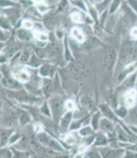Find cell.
I'll return each instance as SVG.
<instances>
[{
	"instance_id": "obj_32",
	"label": "cell",
	"mask_w": 137,
	"mask_h": 158,
	"mask_svg": "<svg viewBox=\"0 0 137 158\" xmlns=\"http://www.w3.org/2000/svg\"><path fill=\"white\" fill-rule=\"evenodd\" d=\"M21 136H22V134H21V133L15 132V131L14 130V132L12 133V134L11 135V137H10V139H9V142H8V146L11 147V145H13V144H14Z\"/></svg>"
},
{
	"instance_id": "obj_47",
	"label": "cell",
	"mask_w": 137,
	"mask_h": 158,
	"mask_svg": "<svg viewBox=\"0 0 137 158\" xmlns=\"http://www.w3.org/2000/svg\"><path fill=\"white\" fill-rule=\"evenodd\" d=\"M71 17H72V20L74 21V22H78V23H79V22L82 21V16H81V15L79 14V13H78V12L73 13Z\"/></svg>"
},
{
	"instance_id": "obj_6",
	"label": "cell",
	"mask_w": 137,
	"mask_h": 158,
	"mask_svg": "<svg viewBox=\"0 0 137 158\" xmlns=\"http://www.w3.org/2000/svg\"><path fill=\"white\" fill-rule=\"evenodd\" d=\"M18 120L16 112H14V111H11L8 115H4L0 119V126L4 128L15 129Z\"/></svg>"
},
{
	"instance_id": "obj_57",
	"label": "cell",
	"mask_w": 137,
	"mask_h": 158,
	"mask_svg": "<svg viewBox=\"0 0 137 158\" xmlns=\"http://www.w3.org/2000/svg\"><path fill=\"white\" fill-rule=\"evenodd\" d=\"M32 1H34V2H37V3H39V2H41L42 0H32Z\"/></svg>"
},
{
	"instance_id": "obj_51",
	"label": "cell",
	"mask_w": 137,
	"mask_h": 158,
	"mask_svg": "<svg viewBox=\"0 0 137 158\" xmlns=\"http://www.w3.org/2000/svg\"><path fill=\"white\" fill-rule=\"evenodd\" d=\"M130 37L133 39H137V27H134L130 31Z\"/></svg>"
},
{
	"instance_id": "obj_55",
	"label": "cell",
	"mask_w": 137,
	"mask_h": 158,
	"mask_svg": "<svg viewBox=\"0 0 137 158\" xmlns=\"http://www.w3.org/2000/svg\"><path fill=\"white\" fill-rule=\"evenodd\" d=\"M4 47H5V44H4V42L0 41V50H2V49H4Z\"/></svg>"
},
{
	"instance_id": "obj_52",
	"label": "cell",
	"mask_w": 137,
	"mask_h": 158,
	"mask_svg": "<svg viewBox=\"0 0 137 158\" xmlns=\"http://www.w3.org/2000/svg\"><path fill=\"white\" fill-rule=\"evenodd\" d=\"M15 1L22 4H27V5H30L32 4V0H15Z\"/></svg>"
},
{
	"instance_id": "obj_3",
	"label": "cell",
	"mask_w": 137,
	"mask_h": 158,
	"mask_svg": "<svg viewBox=\"0 0 137 158\" xmlns=\"http://www.w3.org/2000/svg\"><path fill=\"white\" fill-rule=\"evenodd\" d=\"M117 59H118V54L116 50L113 48H110L106 53V55H104V59H103V65L106 72L111 73L113 72L116 65Z\"/></svg>"
},
{
	"instance_id": "obj_54",
	"label": "cell",
	"mask_w": 137,
	"mask_h": 158,
	"mask_svg": "<svg viewBox=\"0 0 137 158\" xmlns=\"http://www.w3.org/2000/svg\"><path fill=\"white\" fill-rule=\"evenodd\" d=\"M6 60H7V58L5 57V55L0 54V63H4L6 62Z\"/></svg>"
},
{
	"instance_id": "obj_53",
	"label": "cell",
	"mask_w": 137,
	"mask_h": 158,
	"mask_svg": "<svg viewBox=\"0 0 137 158\" xmlns=\"http://www.w3.org/2000/svg\"><path fill=\"white\" fill-rule=\"evenodd\" d=\"M49 158H69V156L67 155L62 154V153H58V154L55 155V156H53Z\"/></svg>"
},
{
	"instance_id": "obj_13",
	"label": "cell",
	"mask_w": 137,
	"mask_h": 158,
	"mask_svg": "<svg viewBox=\"0 0 137 158\" xmlns=\"http://www.w3.org/2000/svg\"><path fill=\"white\" fill-rule=\"evenodd\" d=\"M109 143V139L106 137V135L104 133H97L95 134V140L93 143V146L96 148L106 146Z\"/></svg>"
},
{
	"instance_id": "obj_50",
	"label": "cell",
	"mask_w": 137,
	"mask_h": 158,
	"mask_svg": "<svg viewBox=\"0 0 137 158\" xmlns=\"http://www.w3.org/2000/svg\"><path fill=\"white\" fill-rule=\"evenodd\" d=\"M37 9H38V11H39V12L45 13L48 10V7L46 5H45V4H39V5L37 6Z\"/></svg>"
},
{
	"instance_id": "obj_31",
	"label": "cell",
	"mask_w": 137,
	"mask_h": 158,
	"mask_svg": "<svg viewBox=\"0 0 137 158\" xmlns=\"http://www.w3.org/2000/svg\"><path fill=\"white\" fill-rule=\"evenodd\" d=\"M0 28L4 30H11V24L10 21L8 20L7 17L5 16H0Z\"/></svg>"
},
{
	"instance_id": "obj_19",
	"label": "cell",
	"mask_w": 137,
	"mask_h": 158,
	"mask_svg": "<svg viewBox=\"0 0 137 158\" xmlns=\"http://www.w3.org/2000/svg\"><path fill=\"white\" fill-rule=\"evenodd\" d=\"M80 104H81L83 108H84L88 110H91L94 108V101L88 95H83L80 98Z\"/></svg>"
},
{
	"instance_id": "obj_49",
	"label": "cell",
	"mask_w": 137,
	"mask_h": 158,
	"mask_svg": "<svg viewBox=\"0 0 137 158\" xmlns=\"http://www.w3.org/2000/svg\"><path fill=\"white\" fill-rule=\"evenodd\" d=\"M127 2L131 9L137 13V0H127Z\"/></svg>"
},
{
	"instance_id": "obj_40",
	"label": "cell",
	"mask_w": 137,
	"mask_h": 158,
	"mask_svg": "<svg viewBox=\"0 0 137 158\" xmlns=\"http://www.w3.org/2000/svg\"><path fill=\"white\" fill-rule=\"evenodd\" d=\"M127 110L126 108L124 106H122L120 107L119 109H118V110H116V113H115V115L116 116H118V117H121V118H123V117H124L125 116L127 115Z\"/></svg>"
},
{
	"instance_id": "obj_42",
	"label": "cell",
	"mask_w": 137,
	"mask_h": 158,
	"mask_svg": "<svg viewBox=\"0 0 137 158\" xmlns=\"http://www.w3.org/2000/svg\"><path fill=\"white\" fill-rule=\"evenodd\" d=\"M41 112L45 116H47L49 117H51L50 116V111H49V106L47 103H45L43 105V106L41 107Z\"/></svg>"
},
{
	"instance_id": "obj_46",
	"label": "cell",
	"mask_w": 137,
	"mask_h": 158,
	"mask_svg": "<svg viewBox=\"0 0 137 158\" xmlns=\"http://www.w3.org/2000/svg\"><path fill=\"white\" fill-rule=\"evenodd\" d=\"M35 36H36V38H37L38 40H39V41L45 42L48 39V36H47L46 34H45V33L41 32V31H39V32H38V33H36Z\"/></svg>"
},
{
	"instance_id": "obj_10",
	"label": "cell",
	"mask_w": 137,
	"mask_h": 158,
	"mask_svg": "<svg viewBox=\"0 0 137 158\" xmlns=\"http://www.w3.org/2000/svg\"><path fill=\"white\" fill-rule=\"evenodd\" d=\"M73 118V112L72 111H66L61 117L59 121V127L62 128V130H68L70 124L72 123Z\"/></svg>"
},
{
	"instance_id": "obj_37",
	"label": "cell",
	"mask_w": 137,
	"mask_h": 158,
	"mask_svg": "<svg viewBox=\"0 0 137 158\" xmlns=\"http://www.w3.org/2000/svg\"><path fill=\"white\" fill-rule=\"evenodd\" d=\"M64 141L66 144L68 145H72L76 143V137L73 134H67L64 139Z\"/></svg>"
},
{
	"instance_id": "obj_30",
	"label": "cell",
	"mask_w": 137,
	"mask_h": 158,
	"mask_svg": "<svg viewBox=\"0 0 137 158\" xmlns=\"http://www.w3.org/2000/svg\"><path fill=\"white\" fill-rule=\"evenodd\" d=\"M52 72H53V68L50 65H43L42 66H40V69H39L40 75L45 77L50 76Z\"/></svg>"
},
{
	"instance_id": "obj_1",
	"label": "cell",
	"mask_w": 137,
	"mask_h": 158,
	"mask_svg": "<svg viewBox=\"0 0 137 158\" xmlns=\"http://www.w3.org/2000/svg\"><path fill=\"white\" fill-rule=\"evenodd\" d=\"M35 137L43 146L48 148L56 153L65 154L66 152V150L63 147V145L58 140H56L55 139H54L45 131L40 130L37 132V134H35Z\"/></svg>"
},
{
	"instance_id": "obj_5",
	"label": "cell",
	"mask_w": 137,
	"mask_h": 158,
	"mask_svg": "<svg viewBox=\"0 0 137 158\" xmlns=\"http://www.w3.org/2000/svg\"><path fill=\"white\" fill-rule=\"evenodd\" d=\"M97 150L99 151L102 158H123L125 152L123 149L107 147V146L97 147Z\"/></svg>"
},
{
	"instance_id": "obj_34",
	"label": "cell",
	"mask_w": 137,
	"mask_h": 158,
	"mask_svg": "<svg viewBox=\"0 0 137 158\" xmlns=\"http://www.w3.org/2000/svg\"><path fill=\"white\" fill-rule=\"evenodd\" d=\"M118 137L120 141H123V142H129L130 140V135L128 134H126L123 129H121V128H118Z\"/></svg>"
},
{
	"instance_id": "obj_23",
	"label": "cell",
	"mask_w": 137,
	"mask_h": 158,
	"mask_svg": "<svg viewBox=\"0 0 137 158\" xmlns=\"http://www.w3.org/2000/svg\"><path fill=\"white\" fill-rule=\"evenodd\" d=\"M95 131L93 130L92 127L89 126V125H86V126H83L79 129V134L81 137L84 138L89 135H92L94 134Z\"/></svg>"
},
{
	"instance_id": "obj_24",
	"label": "cell",
	"mask_w": 137,
	"mask_h": 158,
	"mask_svg": "<svg viewBox=\"0 0 137 158\" xmlns=\"http://www.w3.org/2000/svg\"><path fill=\"white\" fill-rule=\"evenodd\" d=\"M0 158H13V152L10 146L0 147Z\"/></svg>"
},
{
	"instance_id": "obj_33",
	"label": "cell",
	"mask_w": 137,
	"mask_h": 158,
	"mask_svg": "<svg viewBox=\"0 0 137 158\" xmlns=\"http://www.w3.org/2000/svg\"><path fill=\"white\" fill-rule=\"evenodd\" d=\"M122 1L123 0H113L112 2H111V4H110V14H113V13H115L118 10V8L120 7V4L122 3Z\"/></svg>"
},
{
	"instance_id": "obj_39",
	"label": "cell",
	"mask_w": 137,
	"mask_h": 158,
	"mask_svg": "<svg viewBox=\"0 0 137 158\" xmlns=\"http://www.w3.org/2000/svg\"><path fill=\"white\" fill-rule=\"evenodd\" d=\"M14 2H11L10 0H0V7L10 8L15 6Z\"/></svg>"
},
{
	"instance_id": "obj_15",
	"label": "cell",
	"mask_w": 137,
	"mask_h": 158,
	"mask_svg": "<svg viewBox=\"0 0 137 158\" xmlns=\"http://www.w3.org/2000/svg\"><path fill=\"white\" fill-rule=\"evenodd\" d=\"M100 112L101 114H102L104 117H106L107 119H109L111 121H116L117 116L115 113H113V110L111 109V107L106 105V104H101L99 106Z\"/></svg>"
},
{
	"instance_id": "obj_16",
	"label": "cell",
	"mask_w": 137,
	"mask_h": 158,
	"mask_svg": "<svg viewBox=\"0 0 137 158\" xmlns=\"http://www.w3.org/2000/svg\"><path fill=\"white\" fill-rule=\"evenodd\" d=\"M5 14L7 15L8 20L10 21L11 25H15L18 21V19L20 17V12L16 9L14 8H7L5 10Z\"/></svg>"
},
{
	"instance_id": "obj_58",
	"label": "cell",
	"mask_w": 137,
	"mask_h": 158,
	"mask_svg": "<svg viewBox=\"0 0 137 158\" xmlns=\"http://www.w3.org/2000/svg\"><path fill=\"white\" fill-rule=\"evenodd\" d=\"M2 106V104L0 103V114H1V110H2V106Z\"/></svg>"
},
{
	"instance_id": "obj_9",
	"label": "cell",
	"mask_w": 137,
	"mask_h": 158,
	"mask_svg": "<svg viewBox=\"0 0 137 158\" xmlns=\"http://www.w3.org/2000/svg\"><path fill=\"white\" fill-rule=\"evenodd\" d=\"M11 147L20 151H30L32 149L29 139L26 135H22L13 145H11Z\"/></svg>"
},
{
	"instance_id": "obj_14",
	"label": "cell",
	"mask_w": 137,
	"mask_h": 158,
	"mask_svg": "<svg viewBox=\"0 0 137 158\" xmlns=\"http://www.w3.org/2000/svg\"><path fill=\"white\" fill-rule=\"evenodd\" d=\"M15 129H10V128H0V147L3 146H8V142L10 139V137L14 132Z\"/></svg>"
},
{
	"instance_id": "obj_20",
	"label": "cell",
	"mask_w": 137,
	"mask_h": 158,
	"mask_svg": "<svg viewBox=\"0 0 137 158\" xmlns=\"http://www.w3.org/2000/svg\"><path fill=\"white\" fill-rule=\"evenodd\" d=\"M100 120H101V112L98 111L92 116L91 120H90V127L95 132H97L99 130V124Z\"/></svg>"
},
{
	"instance_id": "obj_35",
	"label": "cell",
	"mask_w": 137,
	"mask_h": 158,
	"mask_svg": "<svg viewBox=\"0 0 137 158\" xmlns=\"http://www.w3.org/2000/svg\"><path fill=\"white\" fill-rule=\"evenodd\" d=\"M87 157L88 158H102V156H101V155L100 154V152L99 151L97 150V148H96V149L89 150V151L87 152Z\"/></svg>"
},
{
	"instance_id": "obj_59",
	"label": "cell",
	"mask_w": 137,
	"mask_h": 158,
	"mask_svg": "<svg viewBox=\"0 0 137 158\" xmlns=\"http://www.w3.org/2000/svg\"><path fill=\"white\" fill-rule=\"evenodd\" d=\"M136 86H137V77H136Z\"/></svg>"
},
{
	"instance_id": "obj_8",
	"label": "cell",
	"mask_w": 137,
	"mask_h": 158,
	"mask_svg": "<svg viewBox=\"0 0 137 158\" xmlns=\"http://www.w3.org/2000/svg\"><path fill=\"white\" fill-rule=\"evenodd\" d=\"M2 83L5 88H7L11 90L21 89V86L19 83V81L7 72H4V77L2 79Z\"/></svg>"
},
{
	"instance_id": "obj_25",
	"label": "cell",
	"mask_w": 137,
	"mask_h": 158,
	"mask_svg": "<svg viewBox=\"0 0 137 158\" xmlns=\"http://www.w3.org/2000/svg\"><path fill=\"white\" fill-rule=\"evenodd\" d=\"M43 92L45 94L46 96L49 95V94L51 92L52 88H53V84H52L51 81L49 79L45 78L44 81H43Z\"/></svg>"
},
{
	"instance_id": "obj_7",
	"label": "cell",
	"mask_w": 137,
	"mask_h": 158,
	"mask_svg": "<svg viewBox=\"0 0 137 158\" xmlns=\"http://www.w3.org/2000/svg\"><path fill=\"white\" fill-rule=\"evenodd\" d=\"M9 94L18 101L23 103H32V102H35L36 100L35 97H32L27 91L23 89L13 90Z\"/></svg>"
},
{
	"instance_id": "obj_56",
	"label": "cell",
	"mask_w": 137,
	"mask_h": 158,
	"mask_svg": "<svg viewBox=\"0 0 137 158\" xmlns=\"http://www.w3.org/2000/svg\"><path fill=\"white\" fill-rule=\"evenodd\" d=\"M83 153H78V154H76L74 156V157L73 158H83Z\"/></svg>"
},
{
	"instance_id": "obj_22",
	"label": "cell",
	"mask_w": 137,
	"mask_h": 158,
	"mask_svg": "<svg viewBox=\"0 0 137 158\" xmlns=\"http://www.w3.org/2000/svg\"><path fill=\"white\" fill-rule=\"evenodd\" d=\"M20 49V47L17 44H11L10 46H7L5 50H4V55L5 57H12L15 55Z\"/></svg>"
},
{
	"instance_id": "obj_43",
	"label": "cell",
	"mask_w": 137,
	"mask_h": 158,
	"mask_svg": "<svg viewBox=\"0 0 137 158\" xmlns=\"http://www.w3.org/2000/svg\"><path fill=\"white\" fill-rule=\"evenodd\" d=\"M36 53H37V56H38L40 59L45 58L46 56H47V53H46V50H45V48H38L36 49Z\"/></svg>"
},
{
	"instance_id": "obj_27",
	"label": "cell",
	"mask_w": 137,
	"mask_h": 158,
	"mask_svg": "<svg viewBox=\"0 0 137 158\" xmlns=\"http://www.w3.org/2000/svg\"><path fill=\"white\" fill-rule=\"evenodd\" d=\"M16 77H17L18 81H20L21 83H27L30 80V75H29L28 71H26V70L19 71Z\"/></svg>"
},
{
	"instance_id": "obj_29",
	"label": "cell",
	"mask_w": 137,
	"mask_h": 158,
	"mask_svg": "<svg viewBox=\"0 0 137 158\" xmlns=\"http://www.w3.org/2000/svg\"><path fill=\"white\" fill-rule=\"evenodd\" d=\"M11 150L13 152V158H31L30 151H16L15 149H12V148H11Z\"/></svg>"
},
{
	"instance_id": "obj_12",
	"label": "cell",
	"mask_w": 137,
	"mask_h": 158,
	"mask_svg": "<svg viewBox=\"0 0 137 158\" xmlns=\"http://www.w3.org/2000/svg\"><path fill=\"white\" fill-rule=\"evenodd\" d=\"M114 124H113V121L107 119L106 117L104 118H101L99 124V129L102 131L103 133H106V134H113L114 131Z\"/></svg>"
},
{
	"instance_id": "obj_11",
	"label": "cell",
	"mask_w": 137,
	"mask_h": 158,
	"mask_svg": "<svg viewBox=\"0 0 137 158\" xmlns=\"http://www.w3.org/2000/svg\"><path fill=\"white\" fill-rule=\"evenodd\" d=\"M15 112H16V116H17L18 123L21 124V126L24 127L31 122V115L29 114V112L27 110L19 108Z\"/></svg>"
},
{
	"instance_id": "obj_38",
	"label": "cell",
	"mask_w": 137,
	"mask_h": 158,
	"mask_svg": "<svg viewBox=\"0 0 137 158\" xmlns=\"http://www.w3.org/2000/svg\"><path fill=\"white\" fill-rule=\"evenodd\" d=\"M64 107H65V110L66 111H72L75 109V104L72 100H67L64 104Z\"/></svg>"
},
{
	"instance_id": "obj_48",
	"label": "cell",
	"mask_w": 137,
	"mask_h": 158,
	"mask_svg": "<svg viewBox=\"0 0 137 158\" xmlns=\"http://www.w3.org/2000/svg\"><path fill=\"white\" fill-rule=\"evenodd\" d=\"M74 4L77 5V6H79L80 9H82L83 11H87V9H86V6L84 3L83 2V0H74Z\"/></svg>"
},
{
	"instance_id": "obj_17",
	"label": "cell",
	"mask_w": 137,
	"mask_h": 158,
	"mask_svg": "<svg viewBox=\"0 0 137 158\" xmlns=\"http://www.w3.org/2000/svg\"><path fill=\"white\" fill-rule=\"evenodd\" d=\"M68 71L69 73L71 74L72 77L76 80H81V78H83V73L82 71L79 69V67L78 65L74 64V63H70L68 65Z\"/></svg>"
},
{
	"instance_id": "obj_4",
	"label": "cell",
	"mask_w": 137,
	"mask_h": 158,
	"mask_svg": "<svg viewBox=\"0 0 137 158\" xmlns=\"http://www.w3.org/2000/svg\"><path fill=\"white\" fill-rule=\"evenodd\" d=\"M121 61L123 65H131L137 60V48L132 45H128L123 49Z\"/></svg>"
},
{
	"instance_id": "obj_18",
	"label": "cell",
	"mask_w": 137,
	"mask_h": 158,
	"mask_svg": "<svg viewBox=\"0 0 137 158\" xmlns=\"http://www.w3.org/2000/svg\"><path fill=\"white\" fill-rule=\"evenodd\" d=\"M16 36H17L18 39L22 42L30 41L32 38V33L29 30H27L24 28L19 29L16 32Z\"/></svg>"
},
{
	"instance_id": "obj_26",
	"label": "cell",
	"mask_w": 137,
	"mask_h": 158,
	"mask_svg": "<svg viewBox=\"0 0 137 158\" xmlns=\"http://www.w3.org/2000/svg\"><path fill=\"white\" fill-rule=\"evenodd\" d=\"M71 33H72V36L73 37V38H75L77 41L83 42L84 40V38H85L83 31L80 30L79 28H73L72 31H71Z\"/></svg>"
},
{
	"instance_id": "obj_44",
	"label": "cell",
	"mask_w": 137,
	"mask_h": 158,
	"mask_svg": "<svg viewBox=\"0 0 137 158\" xmlns=\"http://www.w3.org/2000/svg\"><path fill=\"white\" fill-rule=\"evenodd\" d=\"M22 27H23L24 29L30 30V29H32V28L34 27V24H33L31 21L26 20V21H23V22H22Z\"/></svg>"
},
{
	"instance_id": "obj_41",
	"label": "cell",
	"mask_w": 137,
	"mask_h": 158,
	"mask_svg": "<svg viewBox=\"0 0 137 158\" xmlns=\"http://www.w3.org/2000/svg\"><path fill=\"white\" fill-rule=\"evenodd\" d=\"M112 1H113V0H104L103 3L99 4L97 5V9H98L100 11H103L104 10H106V8H107V6H108V4H111Z\"/></svg>"
},
{
	"instance_id": "obj_28",
	"label": "cell",
	"mask_w": 137,
	"mask_h": 158,
	"mask_svg": "<svg viewBox=\"0 0 137 158\" xmlns=\"http://www.w3.org/2000/svg\"><path fill=\"white\" fill-rule=\"evenodd\" d=\"M28 64L32 67H34V68H37V67H39L41 66V60L40 58L37 56L36 55H32L30 56V59L28 60Z\"/></svg>"
},
{
	"instance_id": "obj_45",
	"label": "cell",
	"mask_w": 137,
	"mask_h": 158,
	"mask_svg": "<svg viewBox=\"0 0 137 158\" xmlns=\"http://www.w3.org/2000/svg\"><path fill=\"white\" fill-rule=\"evenodd\" d=\"M123 158H137V151H126L124 152Z\"/></svg>"
},
{
	"instance_id": "obj_36",
	"label": "cell",
	"mask_w": 137,
	"mask_h": 158,
	"mask_svg": "<svg viewBox=\"0 0 137 158\" xmlns=\"http://www.w3.org/2000/svg\"><path fill=\"white\" fill-rule=\"evenodd\" d=\"M30 54L28 52H23L20 56H19V61L22 63V64H26L28 63L29 59H30Z\"/></svg>"
},
{
	"instance_id": "obj_2",
	"label": "cell",
	"mask_w": 137,
	"mask_h": 158,
	"mask_svg": "<svg viewBox=\"0 0 137 158\" xmlns=\"http://www.w3.org/2000/svg\"><path fill=\"white\" fill-rule=\"evenodd\" d=\"M50 116L52 120L56 124L59 123V121L62 116L64 114V103L61 96H54L49 99L48 103Z\"/></svg>"
},
{
	"instance_id": "obj_21",
	"label": "cell",
	"mask_w": 137,
	"mask_h": 158,
	"mask_svg": "<svg viewBox=\"0 0 137 158\" xmlns=\"http://www.w3.org/2000/svg\"><path fill=\"white\" fill-rule=\"evenodd\" d=\"M46 53H47V56L49 57H53V56H56L60 52V48L59 45L53 44H49L47 48H45Z\"/></svg>"
}]
</instances>
